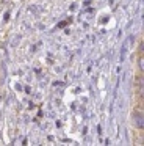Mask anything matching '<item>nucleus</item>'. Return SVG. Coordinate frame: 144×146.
<instances>
[{
    "label": "nucleus",
    "mask_w": 144,
    "mask_h": 146,
    "mask_svg": "<svg viewBox=\"0 0 144 146\" xmlns=\"http://www.w3.org/2000/svg\"><path fill=\"white\" fill-rule=\"evenodd\" d=\"M135 124H136L138 129H143L144 127V118L141 113H135Z\"/></svg>",
    "instance_id": "1"
},
{
    "label": "nucleus",
    "mask_w": 144,
    "mask_h": 146,
    "mask_svg": "<svg viewBox=\"0 0 144 146\" xmlns=\"http://www.w3.org/2000/svg\"><path fill=\"white\" fill-rule=\"evenodd\" d=\"M138 68H139V71H144V58L143 57L138 58Z\"/></svg>",
    "instance_id": "2"
},
{
    "label": "nucleus",
    "mask_w": 144,
    "mask_h": 146,
    "mask_svg": "<svg viewBox=\"0 0 144 146\" xmlns=\"http://www.w3.org/2000/svg\"><path fill=\"white\" fill-rule=\"evenodd\" d=\"M17 41H20V36H17V35H16V36H13L11 44H13V46H16V44H17Z\"/></svg>",
    "instance_id": "3"
},
{
    "label": "nucleus",
    "mask_w": 144,
    "mask_h": 146,
    "mask_svg": "<svg viewBox=\"0 0 144 146\" xmlns=\"http://www.w3.org/2000/svg\"><path fill=\"white\" fill-rule=\"evenodd\" d=\"M9 19V14L8 13H5V14H3V21H5V22H6V21H8Z\"/></svg>",
    "instance_id": "4"
}]
</instances>
